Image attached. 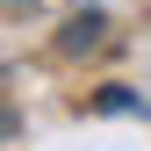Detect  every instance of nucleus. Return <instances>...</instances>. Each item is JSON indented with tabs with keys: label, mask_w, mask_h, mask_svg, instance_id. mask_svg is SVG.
Instances as JSON below:
<instances>
[{
	"label": "nucleus",
	"mask_w": 151,
	"mask_h": 151,
	"mask_svg": "<svg viewBox=\"0 0 151 151\" xmlns=\"http://www.w3.org/2000/svg\"><path fill=\"white\" fill-rule=\"evenodd\" d=\"M101 29H108V22H101L93 7L72 14V22H65V50H72V58H79V50H93V43H101Z\"/></svg>",
	"instance_id": "f257e3e1"
}]
</instances>
